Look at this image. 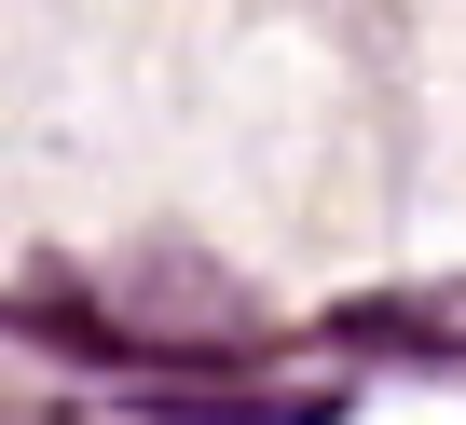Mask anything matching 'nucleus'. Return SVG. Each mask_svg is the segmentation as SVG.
<instances>
[{
    "label": "nucleus",
    "mask_w": 466,
    "mask_h": 425,
    "mask_svg": "<svg viewBox=\"0 0 466 425\" xmlns=\"http://www.w3.org/2000/svg\"><path fill=\"white\" fill-rule=\"evenodd\" d=\"M343 343H398V357H466V288H411V302H343Z\"/></svg>",
    "instance_id": "1"
}]
</instances>
